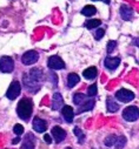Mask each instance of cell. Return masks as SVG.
Instances as JSON below:
<instances>
[{"label": "cell", "instance_id": "obj_4", "mask_svg": "<svg viewBox=\"0 0 139 149\" xmlns=\"http://www.w3.org/2000/svg\"><path fill=\"white\" fill-rule=\"evenodd\" d=\"M138 115H139V111H138V107L135 106H130L126 107L123 111V118L128 121V122H133L138 120Z\"/></svg>", "mask_w": 139, "mask_h": 149}, {"label": "cell", "instance_id": "obj_29", "mask_svg": "<svg viewBox=\"0 0 139 149\" xmlns=\"http://www.w3.org/2000/svg\"><path fill=\"white\" fill-rule=\"evenodd\" d=\"M44 140H45V142H46V143H48V144H50V143L52 142V139H51V136H50L48 134L44 135Z\"/></svg>", "mask_w": 139, "mask_h": 149}, {"label": "cell", "instance_id": "obj_9", "mask_svg": "<svg viewBox=\"0 0 139 149\" xmlns=\"http://www.w3.org/2000/svg\"><path fill=\"white\" fill-rule=\"evenodd\" d=\"M134 93L128 91V89H119L117 93H116V99L119 100L120 102H130L134 99Z\"/></svg>", "mask_w": 139, "mask_h": 149}, {"label": "cell", "instance_id": "obj_23", "mask_svg": "<svg viewBox=\"0 0 139 149\" xmlns=\"http://www.w3.org/2000/svg\"><path fill=\"white\" fill-rule=\"evenodd\" d=\"M85 100H86V95H84V94H81V93H76V94L73 95V103L77 104V106L81 104Z\"/></svg>", "mask_w": 139, "mask_h": 149}, {"label": "cell", "instance_id": "obj_15", "mask_svg": "<svg viewBox=\"0 0 139 149\" xmlns=\"http://www.w3.org/2000/svg\"><path fill=\"white\" fill-rule=\"evenodd\" d=\"M104 65H105V67L107 69L113 70V69H116L120 65V59L118 56H116V58H110L109 56V58L105 59V61H104Z\"/></svg>", "mask_w": 139, "mask_h": 149}, {"label": "cell", "instance_id": "obj_24", "mask_svg": "<svg viewBox=\"0 0 139 149\" xmlns=\"http://www.w3.org/2000/svg\"><path fill=\"white\" fill-rule=\"evenodd\" d=\"M73 133H74V134H76V136L78 137V141H79V143H83V142H84V140H85V136H86V135H85V134L81 132V129L77 127V128H74Z\"/></svg>", "mask_w": 139, "mask_h": 149}, {"label": "cell", "instance_id": "obj_7", "mask_svg": "<svg viewBox=\"0 0 139 149\" xmlns=\"http://www.w3.org/2000/svg\"><path fill=\"white\" fill-rule=\"evenodd\" d=\"M20 92H21V85H20V82L19 81H13L10 85V87H8L7 92H6V97L8 100H14V99H17L19 96Z\"/></svg>", "mask_w": 139, "mask_h": 149}, {"label": "cell", "instance_id": "obj_17", "mask_svg": "<svg viewBox=\"0 0 139 149\" xmlns=\"http://www.w3.org/2000/svg\"><path fill=\"white\" fill-rule=\"evenodd\" d=\"M34 143H36V139H34V135L33 134H27L24 139V142L21 144V148L25 149V148H31L33 149L34 148Z\"/></svg>", "mask_w": 139, "mask_h": 149}, {"label": "cell", "instance_id": "obj_13", "mask_svg": "<svg viewBox=\"0 0 139 149\" xmlns=\"http://www.w3.org/2000/svg\"><path fill=\"white\" fill-rule=\"evenodd\" d=\"M61 113H62V116L65 119L66 122L71 123L73 121V118H74V111L72 109V107L70 106H62V109H61Z\"/></svg>", "mask_w": 139, "mask_h": 149}, {"label": "cell", "instance_id": "obj_11", "mask_svg": "<svg viewBox=\"0 0 139 149\" xmlns=\"http://www.w3.org/2000/svg\"><path fill=\"white\" fill-rule=\"evenodd\" d=\"M32 126H33V129L36 130L37 133H44L47 129L46 121L43 120V119H40V118H34Z\"/></svg>", "mask_w": 139, "mask_h": 149}, {"label": "cell", "instance_id": "obj_31", "mask_svg": "<svg viewBox=\"0 0 139 149\" xmlns=\"http://www.w3.org/2000/svg\"><path fill=\"white\" fill-rule=\"evenodd\" d=\"M104 1H105V4H107V5H109V4H110V1H111V0H104Z\"/></svg>", "mask_w": 139, "mask_h": 149}, {"label": "cell", "instance_id": "obj_32", "mask_svg": "<svg viewBox=\"0 0 139 149\" xmlns=\"http://www.w3.org/2000/svg\"><path fill=\"white\" fill-rule=\"evenodd\" d=\"M93 1H98V0H93Z\"/></svg>", "mask_w": 139, "mask_h": 149}, {"label": "cell", "instance_id": "obj_28", "mask_svg": "<svg viewBox=\"0 0 139 149\" xmlns=\"http://www.w3.org/2000/svg\"><path fill=\"white\" fill-rule=\"evenodd\" d=\"M104 34H105V31H104V29H97L95 33H94V38H95V40H100L102 36H104Z\"/></svg>", "mask_w": 139, "mask_h": 149}, {"label": "cell", "instance_id": "obj_25", "mask_svg": "<svg viewBox=\"0 0 139 149\" xmlns=\"http://www.w3.org/2000/svg\"><path fill=\"white\" fill-rule=\"evenodd\" d=\"M97 92H98L97 85L93 84V85H91V86L88 87V89H87V95H88V96H94V95L97 94Z\"/></svg>", "mask_w": 139, "mask_h": 149}, {"label": "cell", "instance_id": "obj_16", "mask_svg": "<svg viewBox=\"0 0 139 149\" xmlns=\"http://www.w3.org/2000/svg\"><path fill=\"white\" fill-rule=\"evenodd\" d=\"M64 106V100L60 93H54L52 97V109L53 110H59Z\"/></svg>", "mask_w": 139, "mask_h": 149}, {"label": "cell", "instance_id": "obj_10", "mask_svg": "<svg viewBox=\"0 0 139 149\" xmlns=\"http://www.w3.org/2000/svg\"><path fill=\"white\" fill-rule=\"evenodd\" d=\"M51 135L53 136V139L55 140V142H57V143H60V142H62V141L66 139V132H65L62 128L58 127V126L52 128Z\"/></svg>", "mask_w": 139, "mask_h": 149}, {"label": "cell", "instance_id": "obj_30", "mask_svg": "<svg viewBox=\"0 0 139 149\" xmlns=\"http://www.w3.org/2000/svg\"><path fill=\"white\" fill-rule=\"evenodd\" d=\"M17 142H19V137L15 139V140H13V143H17Z\"/></svg>", "mask_w": 139, "mask_h": 149}, {"label": "cell", "instance_id": "obj_22", "mask_svg": "<svg viewBox=\"0 0 139 149\" xmlns=\"http://www.w3.org/2000/svg\"><path fill=\"white\" fill-rule=\"evenodd\" d=\"M100 25H101V21L98 20V19H92V20H88V21L85 22V27L88 28V29H93V28H95Z\"/></svg>", "mask_w": 139, "mask_h": 149}, {"label": "cell", "instance_id": "obj_8", "mask_svg": "<svg viewBox=\"0 0 139 149\" xmlns=\"http://www.w3.org/2000/svg\"><path fill=\"white\" fill-rule=\"evenodd\" d=\"M47 66L48 68H51L52 70H59V69H64L65 68V62L61 60L60 56L58 55H52L48 58L47 60Z\"/></svg>", "mask_w": 139, "mask_h": 149}, {"label": "cell", "instance_id": "obj_3", "mask_svg": "<svg viewBox=\"0 0 139 149\" xmlns=\"http://www.w3.org/2000/svg\"><path fill=\"white\" fill-rule=\"evenodd\" d=\"M107 147H116V148H123L126 144V137L123 135H110L104 141Z\"/></svg>", "mask_w": 139, "mask_h": 149}, {"label": "cell", "instance_id": "obj_2", "mask_svg": "<svg viewBox=\"0 0 139 149\" xmlns=\"http://www.w3.org/2000/svg\"><path fill=\"white\" fill-rule=\"evenodd\" d=\"M32 111H33V103H32V100L28 99V97H25V99H21L18 103V107H17V114L18 116L24 120V121H28L31 115H32Z\"/></svg>", "mask_w": 139, "mask_h": 149}, {"label": "cell", "instance_id": "obj_6", "mask_svg": "<svg viewBox=\"0 0 139 149\" xmlns=\"http://www.w3.org/2000/svg\"><path fill=\"white\" fill-rule=\"evenodd\" d=\"M39 60V53L37 51H28L21 56V62L25 66H31L34 65Z\"/></svg>", "mask_w": 139, "mask_h": 149}, {"label": "cell", "instance_id": "obj_26", "mask_svg": "<svg viewBox=\"0 0 139 149\" xmlns=\"http://www.w3.org/2000/svg\"><path fill=\"white\" fill-rule=\"evenodd\" d=\"M13 132H14V134L15 135H18V136H20L22 133H24V127L21 126V125H19V123H17L14 127H13Z\"/></svg>", "mask_w": 139, "mask_h": 149}, {"label": "cell", "instance_id": "obj_20", "mask_svg": "<svg viewBox=\"0 0 139 149\" xmlns=\"http://www.w3.org/2000/svg\"><path fill=\"white\" fill-rule=\"evenodd\" d=\"M97 67H90V68H87L86 70H84V73H83V75H84V78L85 79H87V80H93L95 77H97Z\"/></svg>", "mask_w": 139, "mask_h": 149}, {"label": "cell", "instance_id": "obj_1", "mask_svg": "<svg viewBox=\"0 0 139 149\" xmlns=\"http://www.w3.org/2000/svg\"><path fill=\"white\" fill-rule=\"evenodd\" d=\"M43 82H44V73L40 68H33L29 72L25 73L22 77V84L25 88L32 94H36L41 89Z\"/></svg>", "mask_w": 139, "mask_h": 149}, {"label": "cell", "instance_id": "obj_14", "mask_svg": "<svg viewBox=\"0 0 139 149\" xmlns=\"http://www.w3.org/2000/svg\"><path fill=\"white\" fill-rule=\"evenodd\" d=\"M94 104H95L94 99H90V100H87V99H86L81 104H79V106H80V108L78 109L77 113H78V114H80V113H84V111H90V110H92V109H93Z\"/></svg>", "mask_w": 139, "mask_h": 149}, {"label": "cell", "instance_id": "obj_5", "mask_svg": "<svg viewBox=\"0 0 139 149\" xmlns=\"http://www.w3.org/2000/svg\"><path fill=\"white\" fill-rule=\"evenodd\" d=\"M13 69H14V61L11 56H1L0 58V72L12 73Z\"/></svg>", "mask_w": 139, "mask_h": 149}, {"label": "cell", "instance_id": "obj_12", "mask_svg": "<svg viewBox=\"0 0 139 149\" xmlns=\"http://www.w3.org/2000/svg\"><path fill=\"white\" fill-rule=\"evenodd\" d=\"M119 13H120L121 19L125 20V21H130L133 17V10L127 5H123L119 10Z\"/></svg>", "mask_w": 139, "mask_h": 149}, {"label": "cell", "instance_id": "obj_19", "mask_svg": "<svg viewBox=\"0 0 139 149\" xmlns=\"http://www.w3.org/2000/svg\"><path fill=\"white\" fill-rule=\"evenodd\" d=\"M79 77L77 75L76 73H71V74H68V77H67V86L68 88H73L78 82H79Z\"/></svg>", "mask_w": 139, "mask_h": 149}, {"label": "cell", "instance_id": "obj_18", "mask_svg": "<svg viewBox=\"0 0 139 149\" xmlns=\"http://www.w3.org/2000/svg\"><path fill=\"white\" fill-rule=\"evenodd\" d=\"M106 106H107V110L110 111V113H114V111H117L119 109V104L111 96H109L106 99Z\"/></svg>", "mask_w": 139, "mask_h": 149}, {"label": "cell", "instance_id": "obj_21", "mask_svg": "<svg viewBox=\"0 0 139 149\" xmlns=\"http://www.w3.org/2000/svg\"><path fill=\"white\" fill-rule=\"evenodd\" d=\"M95 13H97V10H95V7L92 6V5H87V6H85V7L81 10V14L85 15V17H92V15L95 14Z\"/></svg>", "mask_w": 139, "mask_h": 149}, {"label": "cell", "instance_id": "obj_27", "mask_svg": "<svg viewBox=\"0 0 139 149\" xmlns=\"http://www.w3.org/2000/svg\"><path fill=\"white\" fill-rule=\"evenodd\" d=\"M117 47V42L116 41H113V40H111L109 44H107V53L110 54V53H112L113 51H114V48Z\"/></svg>", "mask_w": 139, "mask_h": 149}]
</instances>
